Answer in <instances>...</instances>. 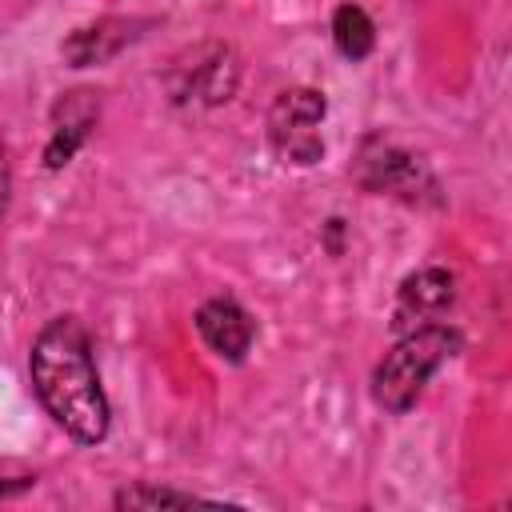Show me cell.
<instances>
[{
  "instance_id": "7",
  "label": "cell",
  "mask_w": 512,
  "mask_h": 512,
  "mask_svg": "<svg viewBox=\"0 0 512 512\" xmlns=\"http://www.w3.org/2000/svg\"><path fill=\"white\" fill-rule=\"evenodd\" d=\"M120 508H136V504H196V496H180V492H156V488H132L116 496Z\"/></svg>"
},
{
  "instance_id": "5",
  "label": "cell",
  "mask_w": 512,
  "mask_h": 512,
  "mask_svg": "<svg viewBox=\"0 0 512 512\" xmlns=\"http://www.w3.org/2000/svg\"><path fill=\"white\" fill-rule=\"evenodd\" d=\"M448 304H452V276L440 272V268H424V272H416V276L404 280L396 316L400 320H408V316H436Z\"/></svg>"
},
{
  "instance_id": "8",
  "label": "cell",
  "mask_w": 512,
  "mask_h": 512,
  "mask_svg": "<svg viewBox=\"0 0 512 512\" xmlns=\"http://www.w3.org/2000/svg\"><path fill=\"white\" fill-rule=\"evenodd\" d=\"M4 200H8V172H4V164H0V212H4Z\"/></svg>"
},
{
  "instance_id": "1",
  "label": "cell",
  "mask_w": 512,
  "mask_h": 512,
  "mask_svg": "<svg viewBox=\"0 0 512 512\" xmlns=\"http://www.w3.org/2000/svg\"><path fill=\"white\" fill-rule=\"evenodd\" d=\"M32 384L44 408L56 416L64 432L80 444H96L108 432V400L100 392V376L92 364V340L80 320L60 316L40 328L32 344Z\"/></svg>"
},
{
  "instance_id": "4",
  "label": "cell",
  "mask_w": 512,
  "mask_h": 512,
  "mask_svg": "<svg viewBox=\"0 0 512 512\" xmlns=\"http://www.w3.org/2000/svg\"><path fill=\"white\" fill-rule=\"evenodd\" d=\"M196 328L204 336V344L228 360H240L252 344V320L240 304L232 300H208L200 312H196Z\"/></svg>"
},
{
  "instance_id": "3",
  "label": "cell",
  "mask_w": 512,
  "mask_h": 512,
  "mask_svg": "<svg viewBox=\"0 0 512 512\" xmlns=\"http://www.w3.org/2000/svg\"><path fill=\"white\" fill-rule=\"evenodd\" d=\"M320 120H324V100L316 92H308V88L284 92L272 108V144H276V152L292 164H312L324 152Z\"/></svg>"
},
{
  "instance_id": "2",
  "label": "cell",
  "mask_w": 512,
  "mask_h": 512,
  "mask_svg": "<svg viewBox=\"0 0 512 512\" xmlns=\"http://www.w3.org/2000/svg\"><path fill=\"white\" fill-rule=\"evenodd\" d=\"M456 348V332L440 328V324H424L416 332H408L376 368L372 392L388 412H408L412 400L420 396V388L428 384V376L452 356Z\"/></svg>"
},
{
  "instance_id": "6",
  "label": "cell",
  "mask_w": 512,
  "mask_h": 512,
  "mask_svg": "<svg viewBox=\"0 0 512 512\" xmlns=\"http://www.w3.org/2000/svg\"><path fill=\"white\" fill-rule=\"evenodd\" d=\"M332 40L348 60H360V56L372 52V40H376L372 36V20L356 4H340L336 16H332Z\"/></svg>"
}]
</instances>
